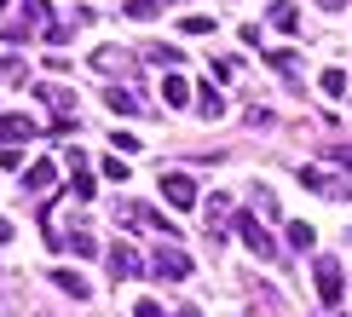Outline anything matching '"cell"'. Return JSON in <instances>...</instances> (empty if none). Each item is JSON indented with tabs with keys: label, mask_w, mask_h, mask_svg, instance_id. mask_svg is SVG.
Instances as JSON below:
<instances>
[{
	"label": "cell",
	"mask_w": 352,
	"mask_h": 317,
	"mask_svg": "<svg viewBox=\"0 0 352 317\" xmlns=\"http://www.w3.org/2000/svg\"><path fill=\"white\" fill-rule=\"evenodd\" d=\"M87 64H93V75H110V81H139L144 75V58L127 52V47H98Z\"/></svg>",
	"instance_id": "6da1fadb"
},
{
	"label": "cell",
	"mask_w": 352,
	"mask_h": 317,
	"mask_svg": "<svg viewBox=\"0 0 352 317\" xmlns=\"http://www.w3.org/2000/svg\"><path fill=\"white\" fill-rule=\"evenodd\" d=\"M231 225H237V242H243V248L254 254V259H277V242H272V231L260 225V213L237 208V220H231Z\"/></svg>",
	"instance_id": "7a4b0ae2"
},
{
	"label": "cell",
	"mask_w": 352,
	"mask_h": 317,
	"mask_svg": "<svg viewBox=\"0 0 352 317\" xmlns=\"http://www.w3.org/2000/svg\"><path fill=\"white\" fill-rule=\"evenodd\" d=\"M116 220H122L127 231H156V237H173V225H168L156 208H144V202H116Z\"/></svg>",
	"instance_id": "3957f363"
},
{
	"label": "cell",
	"mask_w": 352,
	"mask_h": 317,
	"mask_svg": "<svg viewBox=\"0 0 352 317\" xmlns=\"http://www.w3.org/2000/svg\"><path fill=\"white\" fill-rule=\"evenodd\" d=\"M312 283H318V300H324V306H341L346 277H341V266H335L329 254H318V259H312Z\"/></svg>",
	"instance_id": "277c9868"
},
{
	"label": "cell",
	"mask_w": 352,
	"mask_h": 317,
	"mask_svg": "<svg viewBox=\"0 0 352 317\" xmlns=\"http://www.w3.org/2000/svg\"><path fill=\"white\" fill-rule=\"evenodd\" d=\"M151 271H156L162 283H185V277H190V254H185V248H173V237H168L162 248L151 254Z\"/></svg>",
	"instance_id": "5b68a950"
},
{
	"label": "cell",
	"mask_w": 352,
	"mask_h": 317,
	"mask_svg": "<svg viewBox=\"0 0 352 317\" xmlns=\"http://www.w3.org/2000/svg\"><path fill=\"white\" fill-rule=\"evenodd\" d=\"M202 220H208V237H214V242H226L231 220H237V208H231V196H226V191H214L208 202H202Z\"/></svg>",
	"instance_id": "8992f818"
},
{
	"label": "cell",
	"mask_w": 352,
	"mask_h": 317,
	"mask_svg": "<svg viewBox=\"0 0 352 317\" xmlns=\"http://www.w3.org/2000/svg\"><path fill=\"white\" fill-rule=\"evenodd\" d=\"M162 196H168L179 213H190V208L202 202V191H197V179H190V173H162Z\"/></svg>",
	"instance_id": "52a82bcc"
},
{
	"label": "cell",
	"mask_w": 352,
	"mask_h": 317,
	"mask_svg": "<svg viewBox=\"0 0 352 317\" xmlns=\"http://www.w3.org/2000/svg\"><path fill=\"white\" fill-rule=\"evenodd\" d=\"M300 185H306V191H318V196H329V202L352 196V185H346V179H335V173H324V167H300Z\"/></svg>",
	"instance_id": "ba28073f"
},
{
	"label": "cell",
	"mask_w": 352,
	"mask_h": 317,
	"mask_svg": "<svg viewBox=\"0 0 352 317\" xmlns=\"http://www.w3.org/2000/svg\"><path fill=\"white\" fill-rule=\"evenodd\" d=\"M139 271H144V259H139L133 242H110V277L127 283V277H139Z\"/></svg>",
	"instance_id": "9c48e42d"
},
{
	"label": "cell",
	"mask_w": 352,
	"mask_h": 317,
	"mask_svg": "<svg viewBox=\"0 0 352 317\" xmlns=\"http://www.w3.org/2000/svg\"><path fill=\"white\" fill-rule=\"evenodd\" d=\"M98 98H104V110H110V115H139V110H144V104H139V93H133L127 81H110Z\"/></svg>",
	"instance_id": "30bf717a"
},
{
	"label": "cell",
	"mask_w": 352,
	"mask_h": 317,
	"mask_svg": "<svg viewBox=\"0 0 352 317\" xmlns=\"http://www.w3.org/2000/svg\"><path fill=\"white\" fill-rule=\"evenodd\" d=\"M64 162H69V173H76V179H69V196H98V179L93 173H87V150H64Z\"/></svg>",
	"instance_id": "8fae6325"
},
{
	"label": "cell",
	"mask_w": 352,
	"mask_h": 317,
	"mask_svg": "<svg viewBox=\"0 0 352 317\" xmlns=\"http://www.w3.org/2000/svg\"><path fill=\"white\" fill-rule=\"evenodd\" d=\"M266 64H272V69H277V75H283L289 86L300 81V52H295V47H272V52H266Z\"/></svg>",
	"instance_id": "7c38bea8"
},
{
	"label": "cell",
	"mask_w": 352,
	"mask_h": 317,
	"mask_svg": "<svg viewBox=\"0 0 352 317\" xmlns=\"http://www.w3.org/2000/svg\"><path fill=\"white\" fill-rule=\"evenodd\" d=\"M29 139H35L29 115H0V144H29Z\"/></svg>",
	"instance_id": "4fadbf2b"
},
{
	"label": "cell",
	"mask_w": 352,
	"mask_h": 317,
	"mask_svg": "<svg viewBox=\"0 0 352 317\" xmlns=\"http://www.w3.org/2000/svg\"><path fill=\"white\" fill-rule=\"evenodd\" d=\"M52 288H64L69 300H87V294H93V288H87V277H81V271H69V266L52 271Z\"/></svg>",
	"instance_id": "5bb4252c"
},
{
	"label": "cell",
	"mask_w": 352,
	"mask_h": 317,
	"mask_svg": "<svg viewBox=\"0 0 352 317\" xmlns=\"http://www.w3.org/2000/svg\"><path fill=\"white\" fill-rule=\"evenodd\" d=\"M41 104H52V115H76V93H69V86H41Z\"/></svg>",
	"instance_id": "9a60e30c"
},
{
	"label": "cell",
	"mask_w": 352,
	"mask_h": 317,
	"mask_svg": "<svg viewBox=\"0 0 352 317\" xmlns=\"http://www.w3.org/2000/svg\"><path fill=\"white\" fill-rule=\"evenodd\" d=\"M197 115H202V121H219V115H226V98H219V86H197Z\"/></svg>",
	"instance_id": "2e32d148"
},
{
	"label": "cell",
	"mask_w": 352,
	"mask_h": 317,
	"mask_svg": "<svg viewBox=\"0 0 352 317\" xmlns=\"http://www.w3.org/2000/svg\"><path fill=\"white\" fill-rule=\"evenodd\" d=\"M272 29H283V35H295V29H300L295 0H272Z\"/></svg>",
	"instance_id": "e0dca14e"
},
{
	"label": "cell",
	"mask_w": 352,
	"mask_h": 317,
	"mask_svg": "<svg viewBox=\"0 0 352 317\" xmlns=\"http://www.w3.org/2000/svg\"><path fill=\"white\" fill-rule=\"evenodd\" d=\"M23 185H29V191H58V173H52V162H35V167L23 173Z\"/></svg>",
	"instance_id": "ac0fdd59"
},
{
	"label": "cell",
	"mask_w": 352,
	"mask_h": 317,
	"mask_svg": "<svg viewBox=\"0 0 352 317\" xmlns=\"http://www.w3.org/2000/svg\"><path fill=\"white\" fill-rule=\"evenodd\" d=\"M162 98L185 110V104H190V81H185V75H168V81H162Z\"/></svg>",
	"instance_id": "d6986e66"
},
{
	"label": "cell",
	"mask_w": 352,
	"mask_h": 317,
	"mask_svg": "<svg viewBox=\"0 0 352 317\" xmlns=\"http://www.w3.org/2000/svg\"><path fill=\"white\" fill-rule=\"evenodd\" d=\"M0 81H6V86H23V81H29L23 58H6V52H0Z\"/></svg>",
	"instance_id": "ffe728a7"
},
{
	"label": "cell",
	"mask_w": 352,
	"mask_h": 317,
	"mask_svg": "<svg viewBox=\"0 0 352 317\" xmlns=\"http://www.w3.org/2000/svg\"><path fill=\"white\" fill-rule=\"evenodd\" d=\"M283 237H289V248H295V254H312V225H300V220H295Z\"/></svg>",
	"instance_id": "44dd1931"
},
{
	"label": "cell",
	"mask_w": 352,
	"mask_h": 317,
	"mask_svg": "<svg viewBox=\"0 0 352 317\" xmlns=\"http://www.w3.org/2000/svg\"><path fill=\"white\" fill-rule=\"evenodd\" d=\"M64 248H69V254H81V259H93V254H98V242L87 237V231H69V237H64Z\"/></svg>",
	"instance_id": "7402d4cb"
},
{
	"label": "cell",
	"mask_w": 352,
	"mask_h": 317,
	"mask_svg": "<svg viewBox=\"0 0 352 317\" xmlns=\"http://www.w3.org/2000/svg\"><path fill=\"white\" fill-rule=\"evenodd\" d=\"M156 6H162V0H127V18H133V23H151Z\"/></svg>",
	"instance_id": "603a6c76"
},
{
	"label": "cell",
	"mask_w": 352,
	"mask_h": 317,
	"mask_svg": "<svg viewBox=\"0 0 352 317\" xmlns=\"http://www.w3.org/2000/svg\"><path fill=\"white\" fill-rule=\"evenodd\" d=\"M23 23L29 29H47V0H23Z\"/></svg>",
	"instance_id": "cb8c5ba5"
},
{
	"label": "cell",
	"mask_w": 352,
	"mask_h": 317,
	"mask_svg": "<svg viewBox=\"0 0 352 317\" xmlns=\"http://www.w3.org/2000/svg\"><path fill=\"white\" fill-rule=\"evenodd\" d=\"M318 86H324V98H341L346 93V75H341V69H324V81H318Z\"/></svg>",
	"instance_id": "d4e9b609"
},
{
	"label": "cell",
	"mask_w": 352,
	"mask_h": 317,
	"mask_svg": "<svg viewBox=\"0 0 352 317\" xmlns=\"http://www.w3.org/2000/svg\"><path fill=\"white\" fill-rule=\"evenodd\" d=\"M144 58H151V64H179V47H162V40H156V47H144Z\"/></svg>",
	"instance_id": "484cf974"
},
{
	"label": "cell",
	"mask_w": 352,
	"mask_h": 317,
	"mask_svg": "<svg viewBox=\"0 0 352 317\" xmlns=\"http://www.w3.org/2000/svg\"><path fill=\"white\" fill-rule=\"evenodd\" d=\"M0 167H6V173L23 167V150H18V144H0Z\"/></svg>",
	"instance_id": "4316f807"
},
{
	"label": "cell",
	"mask_w": 352,
	"mask_h": 317,
	"mask_svg": "<svg viewBox=\"0 0 352 317\" xmlns=\"http://www.w3.org/2000/svg\"><path fill=\"white\" fill-rule=\"evenodd\" d=\"M324 156H329L335 167H346V173H352V150H346V144H341V150H324Z\"/></svg>",
	"instance_id": "83f0119b"
},
{
	"label": "cell",
	"mask_w": 352,
	"mask_h": 317,
	"mask_svg": "<svg viewBox=\"0 0 352 317\" xmlns=\"http://www.w3.org/2000/svg\"><path fill=\"white\" fill-rule=\"evenodd\" d=\"M133 317H162V306H151V300H139V312Z\"/></svg>",
	"instance_id": "f1b7e54d"
},
{
	"label": "cell",
	"mask_w": 352,
	"mask_h": 317,
	"mask_svg": "<svg viewBox=\"0 0 352 317\" xmlns=\"http://www.w3.org/2000/svg\"><path fill=\"white\" fill-rule=\"evenodd\" d=\"M12 237H18V231H12V220H0V248H6Z\"/></svg>",
	"instance_id": "f546056e"
},
{
	"label": "cell",
	"mask_w": 352,
	"mask_h": 317,
	"mask_svg": "<svg viewBox=\"0 0 352 317\" xmlns=\"http://www.w3.org/2000/svg\"><path fill=\"white\" fill-rule=\"evenodd\" d=\"M318 6H324V12H341V6H346V0H318Z\"/></svg>",
	"instance_id": "4dcf8cb0"
},
{
	"label": "cell",
	"mask_w": 352,
	"mask_h": 317,
	"mask_svg": "<svg viewBox=\"0 0 352 317\" xmlns=\"http://www.w3.org/2000/svg\"><path fill=\"white\" fill-rule=\"evenodd\" d=\"M179 317H202V312H197V306H185V312H179Z\"/></svg>",
	"instance_id": "1f68e13d"
},
{
	"label": "cell",
	"mask_w": 352,
	"mask_h": 317,
	"mask_svg": "<svg viewBox=\"0 0 352 317\" xmlns=\"http://www.w3.org/2000/svg\"><path fill=\"white\" fill-rule=\"evenodd\" d=\"M6 6H12V0H0V18H6Z\"/></svg>",
	"instance_id": "d6a6232c"
}]
</instances>
